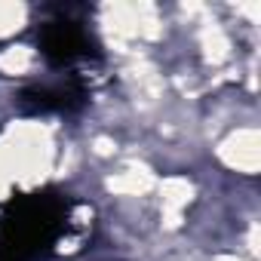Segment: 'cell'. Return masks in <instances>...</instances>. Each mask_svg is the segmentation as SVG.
Segmentation results:
<instances>
[{
	"label": "cell",
	"instance_id": "obj_1",
	"mask_svg": "<svg viewBox=\"0 0 261 261\" xmlns=\"http://www.w3.org/2000/svg\"><path fill=\"white\" fill-rule=\"evenodd\" d=\"M206 160L227 178L258 181L261 175V123H237L206 148Z\"/></svg>",
	"mask_w": 261,
	"mask_h": 261
},
{
	"label": "cell",
	"instance_id": "obj_2",
	"mask_svg": "<svg viewBox=\"0 0 261 261\" xmlns=\"http://www.w3.org/2000/svg\"><path fill=\"white\" fill-rule=\"evenodd\" d=\"M43 71H46L43 53L31 37L0 46V83H7V86L37 83L43 77Z\"/></svg>",
	"mask_w": 261,
	"mask_h": 261
},
{
	"label": "cell",
	"instance_id": "obj_3",
	"mask_svg": "<svg viewBox=\"0 0 261 261\" xmlns=\"http://www.w3.org/2000/svg\"><path fill=\"white\" fill-rule=\"evenodd\" d=\"M37 16L40 13L34 4H25V0H0V46L28 37Z\"/></svg>",
	"mask_w": 261,
	"mask_h": 261
},
{
	"label": "cell",
	"instance_id": "obj_4",
	"mask_svg": "<svg viewBox=\"0 0 261 261\" xmlns=\"http://www.w3.org/2000/svg\"><path fill=\"white\" fill-rule=\"evenodd\" d=\"M206 261H252V258H246V255H240L233 249H212L206 255Z\"/></svg>",
	"mask_w": 261,
	"mask_h": 261
}]
</instances>
